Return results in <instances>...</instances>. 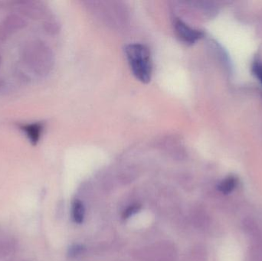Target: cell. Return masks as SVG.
Segmentation results:
<instances>
[{"mask_svg": "<svg viewBox=\"0 0 262 261\" xmlns=\"http://www.w3.org/2000/svg\"><path fill=\"white\" fill-rule=\"evenodd\" d=\"M23 61L35 75L43 76L52 67V55L49 48L38 41H31L23 49Z\"/></svg>", "mask_w": 262, "mask_h": 261, "instance_id": "obj_1", "label": "cell"}, {"mask_svg": "<svg viewBox=\"0 0 262 261\" xmlns=\"http://www.w3.org/2000/svg\"><path fill=\"white\" fill-rule=\"evenodd\" d=\"M131 72L138 81L148 83L152 77V61L149 49L141 44H130L125 49Z\"/></svg>", "mask_w": 262, "mask_h": 261, "instance_id": "obj_2", "label": "cell"}, {"mask_svg": "<svg viewBox=\"0 0 262 261\" xmlns=\"http://www.w3.org/2000/svg\"><path fill=\"white\" fill-rule=\"evenodd\" d=\"M173 25L177 36L186 44H194L203 36L200 31L192 29L180 18H176Z\"/></svg>", "mask_w": 262, "mask_h": 261, "instance_id": "obj_3", "label": "cell"}, {"mask_svg": "<svg viewBox=\"0 0 262 261\" xmlns=\"http://www.w3.org/2000/svg\"><path fill=\"white\" fill-rule=\"evenodd\" d=\"M26 26V21L21 17L12 15L7 17L1 26V32L4 35H9Z\"/></svg>", "mask_w": 262, "mask_h": 261, "instance_id": "obj_4", "label": "cell"}, {"mask_svg": "<svg viewBox=\"0 0 262 261\" xmlns=\"http://www.w3.org/2000/svg\"><path fill=\"white\" fill-rule=\"evenodd\" d=\"M21 128L26 133V136L32 144L35 145L38 144L43 130V126L41 124L37 123V124H28V125L23 126Z\"/></svg>", "mask_w": 262, "mask_h": 261, "instance_id": "obj_5", "label": "cell"}, {"mask_svg": "<svg viewBox=\"0 0 262 261\" xmlns=\"http://www.w3.org/2000/svg\"><path fill=\"white\" fill-rule=\"evenodd\" d=\"M16 249V242L12 238L0 239V257L12 254Z\"/></svg>", "mask_w": 262, "mask_h": 261, "instance_id": "obj_6", "label": "cell"}, {"mask_svg": "<svg viewBox=\"0 0 262 261\" xmlns=\"http://www.w3.org/2000/svg\"><path fill=\"white\" fill-rule=\"evenodd\" d=\"M237 184H238V179L235 176H228L218 185L219 191L221 192L223 194H229L235 190Z\"/></svg>", "mask_w": 262, "mask_h": 261, "instance_id": "obj_7", "label": "cell"}, {"mask_svg": "<svg viewBox=\"0 0 262 261\" xmlns=\"http://www.w3.org/2000/svg\"><path fill=\"white\" fill-rule=\"evenodd\" d=\"M20 11L29 18H38L41 14V11L38 6H35L33 3L24 2L20 5Z\"/></svg>", "mask_w": 262, "mask_h": 261, "instance_id": "obj_8", "label": "cell"}, {"mask_svg": "<svg viewBox=\"0 0 262 261\" xmlns=\"http://www.w3.org/2000/svg\"><path fill=\"white\" fill-rule=\"evenodd\" d=\"M84 208L82 202L75 200L72 205V219L75 223L81 224L84 221Z\"/></svg>", "mask_w": 262, "mask_h": 261, "instance_id": "obj_9", "label": "cell"}, {"mask_svg": "<svg viewBox=\"0 0 262 261\" xmlns=\"http://www.w3.org/2000/svg\"><path fill=\"white\" fill-rule=\"evenodd\" d=\"M252 72L262 84V64L259 63H255L252 67Z\"/></svg>", "mask_w": 262, "mask_h": 261, "instance_id": "obj_10", "label": "cell"}, {"mask_svg": "<svg viewBox=\"0 0 262 261\" xmlns=\"http://www.w3.org/2000/svg\"><path fill=\"white\" fill-rule=\"evenodd\" d=\"M140 206L138 205H132V206L129 207L127 209L124 211V219H127V218L130 217L133 215L137 213V211L140 210Z\"/></svg>", "mask_w": 262, "mask_h": 261, "instance_id": "obj_11", "label": "cell"}, {"mask_svg": "<svg viewBox=\"0 0 262 261\" xmlns=\"http://www.w3.org/2000/svg\"><path fill=\"white\" fill-rule=\"evenodd\" d=\"M5 85H6V84H5L4 81H3V80L0 79V91L3 90V88L5 87Z\"/></svg>", "mask_w": 262, "mask_h": 261, "instance_id": "obj_12", "label": "cell"}, {"mask_svg": "<svg viewBox=\"0 0 262 261\" xmlns=\"http://www.w3.org/2000/svg\"><path fill=\"white\" fill-rule=\"evenodd\" d=\"M0 65H1V57H0Z\"/></svg>", "mask_w": 262, "mask_h": 261, "instance_id": "obj_13", "label": "cell"}]
</instances>
